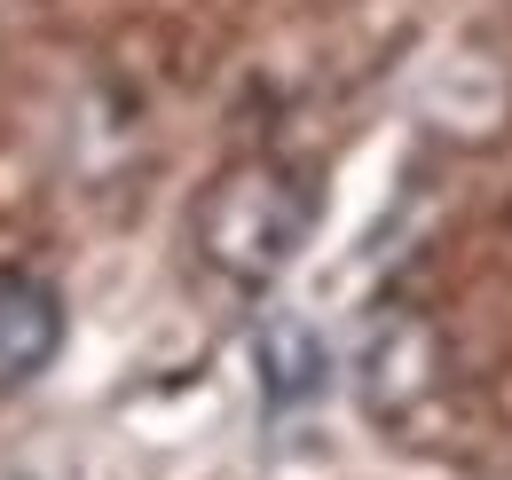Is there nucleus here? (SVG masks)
<instances>
[{
  "mask_svg": "<svg viewBox=\"0 0 512 480\" xmlns=\"http://www.w3.org/2000/svg\"><path fill=\"white\" fill-rule=\"evenodd\" d=\"M316 221H323V189L308 166H292V158H237L197 197L190 237H197V260L221 284L268 292V284L292 276V260L308 252Z\"/></svg>",
  "mask_w": 512,
  "mask_h": 480,
  "instance_id": "f257e3e1",
  "label": "nucleus"
},
{
  "mask_svg": "<svg viewBox=\"0 0 512 480\" xmlns=\"http://www.w3.org/2000/svg\"><path fill=\"white\" fill-rule=\"evenodd\" d=\"M253 362H260V394H268V410H292V402H316L323 394V339L300 323V315H276V323H260L253 339Z\"/></svg>",
  "mask_w": 512,
  "mask_h": 480,
  "instance_id": "7ed1b4c3",
  "label": "nucleus"
},
{
  "mask_svg": "<svg viewBox=\"0 0 512 480\" xmlns=\"http://www.w3.org/2000/svg\"><path fill=\"white\" fill-rule=\"evenodd\" d=\"M64 355V300L56 284L0 268V394H24L32 378H48Z\"/></svg>",
  "mask_w": 512,
  "mask_h": 480,
  "instance_id": "f03ea898",
  "label": "nucleus"
}]
</instances>
